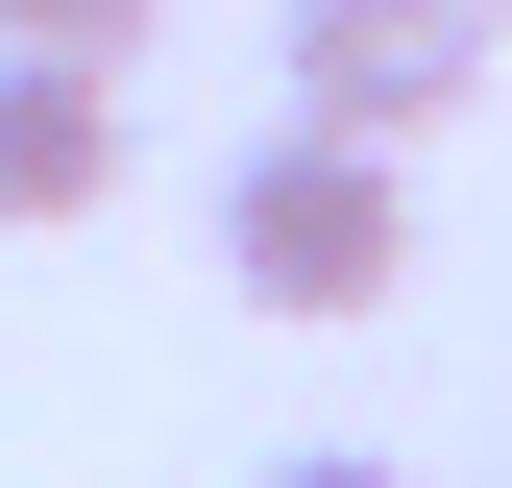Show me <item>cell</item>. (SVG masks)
I'll use <instances>...</instances> for the list:
<instances>
[{"label": "cell", "mask_w": 512, "mask_h": 488, "mask_svg": "<svg viewBox=\"0 0 512 488\" xmlns=\"http://www.w3.org/2000/svg\"><path fill=\"white\" fill-rule=\"evenodd\" d=\"M488 25H512V0H488Z\"/></svg>", "instance_id": "8992f818"}, {"label": "cell", "mask_w": 512, "mask_h": 488, "mask_svg": "<svg viewBox=\"0 0 512 488\" xmlns=\"http://www.w3.org/2000/svg\"><path fill=\"white\" fill-rule=\"evenodd\" d=\"M220 269L269 293V318H366V293L415 269V147H342V122H269V147L220 171Z\"/></svg>", "instance_id": "6da1fadb"}, {"label": "cell", "mask_w": 512, "mask_h": 488, "mask_svg": "<svg viewBox=\"0 0 512 488\" xmlns=\"http://www.w3.org/2000/svg\"><path fill=\"white\" fill-rule=\"evenodd\" d=\"M147 25L171 0H0V49H98V74H147Z\"/></svg>", "instance_id": "277c9868"}, {"label": "cell", "mask_w": 512, "mask_h": 488, "mask_svg": "<svg viewBox=\"0 0 512 488\" xmlns=\"http://www.w3.org/2000/svg\"><path fill=\"white\" fill-rule=\"evenodd\" d=\"M488 0H293V122H342V147H439V122L488 98Z\"/></svg>", "instance_id": "7a4b0ae2"}, {"label": "cell", "mask_w": 512, "mask_h": 488, "mask_svg": "<svg viewBox=\"0 0 512 488\" xmlns=\"http://www.w3.org/2000/svg\"><path fill=\"white\" fill-rule=\"evenodd\" d=\"M269 488H415V464H366V440H317V464H269Z\"/></svg>", "instance_id": "5b68a950"}, {"label": "cell", "mask_w": 512, "mask_h": 488, "mask_svg": "<svg viewBox=\"0 0 512 488\" xmlns=\"http://www.w3.org/2000/svg\"><path fill=\"white\" fill-rule=\"evenodd\" d=\"M122 196V74L98 49H0V220H98Z\"/></svg>", "instance_id": "3957f363"}]
</instances>
